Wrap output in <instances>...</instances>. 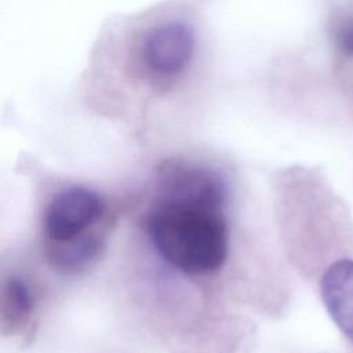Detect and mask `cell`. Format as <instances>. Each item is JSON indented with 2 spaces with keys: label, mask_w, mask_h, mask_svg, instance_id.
<instances>
[{
  "label": "cell",
  "mask_w": 353,
  "mask_h": 353,
  "mask_svg": "<svg viewBox=\"0 0 353 353\" xmlns=\"http://www.w3.org/2000/svg\"><path fill=\"white\" fill-rule=\"evenodd\" d=\"M197 51V36L181 19L160 21L149 26L134 50L137 72L152 87L170 88L190 69Z\"/></svg>",
  "instance_id": "3"
},
{
  "label": "cell",
  "mask_w": 353,
  "mask_h": 353,
  "mask_svg": "<svg viewBox=\"0 0 353 353\" xmlns=\"http://www.w3.org/2000/svg\"><path fill=\"white\" fill-rule=\"evenodd\" d=\"M103 199L85 186L73 185L57 192L47 203L41 229L46 256L62 272H79L95 261L103 247L99 223Z\"/></svg>",
  "instance_id": "2"
},
{
  "label": "cell",
  "mask_w": 353,
  "mask_h": 353,
  "mask_svg": "<svg viewBox=\"0 0 353 353\" xmlns=\"http://www.w3.org/2000/svg\"><path fill=\"white\" fill-rule=\"evenodd\" d=\"M146 234L156 254L188 276L216 273L229 252L223 207L154 197Z\"/></svg>",
  "instance_id": "1"
},
{
  "label": "cell",
  "mask_w": 353,
  "mask_h": 353,
  "mask_svg": "<svg viewBox=\"0 0 353 353\" xmlns=\"http://www.w3.org/2000/svg\"><path fill=\"white\" fill-rule=\"evenodd\" d=\"M332 39L334 46L341 55L353 58V14L342 17L335 23Z\"/></svg>",
  "instance_id": "6"
},
{
  "label": "cell",
  "mask_w": 353,
  "mask_h": 353,
  "mask_svg": "<svg viewBox=\"0 0 353 353\" xmlns=\"http://www.w3.org/2000/svg\"><path fill=\"white\" fill-rule=\"evenodd\" d=\"M320 292L330 317L353 342V259L331 263L321 276Z\"/></svg>",
  "instance_id": "4"
},
{
  "label": "cell",
  "mask_w": 353,
  "mask_h": 353,
  "mask_svg": "<svg viewBox=\"0 0 353 353\" xmlns=\"http://www.w3.org/2000/svg\"><path fill=\"white\" fill-rule=\"evenodd\" d=\"M36 309V296L26 280L10 276L3 283L1 324L11 334L23 330L32 323Z\"/></svg>",
  "instance_id": "5"
}]
</instances>
